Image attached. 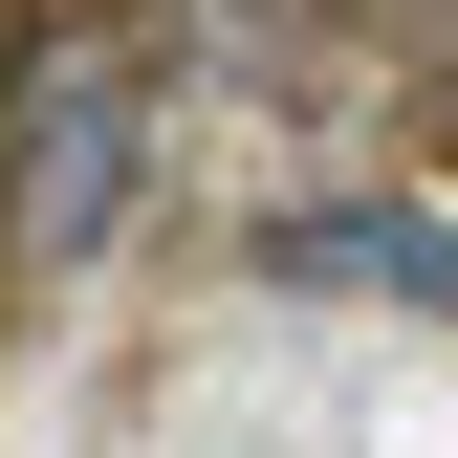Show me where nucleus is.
<instances>
[{
  "instance_id": "obj_2",
  "label": "nucleus",
  "mask_w": 458,
  "mask_h": 458,
  "mask_svg": "<svg viewBox=\"0 0 458 458\" xmlns=\"http://www.w3.org/2000/svg\"><path fill=\"white\" fill-rule=\"evenodd\" d=\"M284 284H371V306H458L437 218H284Z\"/></svg>"
},
{
  "instance_id": "obj_1",
  "label": "nucleus",
  "mask_w": 458,
  "mask_h": 458,
  "mask_svg": "<svg viewBox=\"0 0 458 458\" xmlns=\"http://www.w3.org/2000/svg\"><path fill=\"white\" fill-rule=\"evenodd\" d=\"M109 197H131V66H44L22 175H0V241H22V262H88Z\"/></svg>"
}]
</instances>
